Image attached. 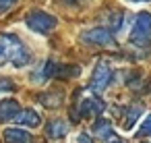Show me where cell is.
<instances>
[{"mask_svg": "<svg viewBox=\"0 0 151 143\" xmlns=\"http://www.w3.org/2000/svg\"><path fill=\"white\" fill-rule=\"evenodd\" d=\"M33 56L29 52V48L11 33L0 35V69L4 66H13V69H25L27 64H31Z\"/></svg>", "mask_w": 151, "mask_h": 143, "instance_id": "1", "label": "cell"}, {"mask_svg": "<svg viewBox=\"0 0 151 143\" xmlns=\"http://www.w3.org/2000/svg\"><path fill=\"white\" fill-rule=\"evenodd\" d=\"M128 42L134 48H149L151 46V15L149 13H139L128 31Z\"/></svg>", "mask_w": 151, "mask_h": 143, "instance_id": "2", "label": "cell"}, {"mask_svg": "<svg viewBox=\"0 0 151 143\" xmlns=\"http://www.w3.org/2000/svg\"><path fill=\"white\" fill-rule=\"evenodd\" d=\"M114 118H116V124L122 129V131H132L139 122V118L143 116V106L141 104H126V106H118L114 108Z\"/></svg>", "mask_w": 151, "mask_h": 143, "instance_id": "3", "label": "cell"}, {"mask_svg": "<svg viewBox=\"0 0 151 143\" xmlns=\"http://www.w3.org/2000/svg\"><path fill=\"white\" fill-rule=\"evenodd\" d=\"M112 81H114V71H112V66H110L106 60H99V62L95 64L93 73H91L89 89L99 95V93H104V91L112 85Z\"/></svg>", "mask_w": 151, "mask_h": 143, "instance_id": "4", "label": "cell"}, {"mask_svg": "<svg viewBox=\"0 0 151 143\" xmlns=\"http://www.w3.org/2000/svg\"><path fill=\"white\" fill-rule=\"evenodd\" d=\"M56 23H58L56 17L50 15V13H44V11H35V13H31L25 19L27 29L33 31V33H37V35H48L50 31H54Z\"/></svg>", "mask_w": 151, "mask_h": 143, "instance_id": "5", "label": "cell"}, {"mask_svg": "<svg viewBox=\"0 0 151 143\" xmlns=\"http://www.w3.org/2000/svg\"><path fill=\"white\" fill-rule=\"evenodd\" d=\"M81 42H85L89 46H112L114 44V35L106 27H91V29L81 33Z\"/></svg>", "mask_w": 151, "mask_h": 143, "instance_id": "6", "label": "cell"}, {"mask_svg": "<svg viewBox=\"0 0 151 143\" xmlns=\"http://www.w3.org/2000/svg\"><path fill=\"white\" fill-rule=\"evenodd\" d=\"M106 110V102L95 93V95H89L85 93L81 100H79V114L81 116H91V114H101Z\"/></svg>", "mask_w": 151, "mask_h": 143, "instance_id": "7", "label": "cell"}, {"mask_svg": "<svg viewBox=\"0 0 151 143\" xmlns=\"http://www.w3.org/2000/svg\"><path fill=\"white\" fill-rule=\"evenodd\" d=\"M58 75V66H56V62L54 60H46V62H42L33 73H31V83H37V85H42V83H48L52 77H56Z\"/></svg>", "mask_w": 151, "mask_h": 143, "instance_id": "8", "label": "cell"}, {"mask_svg": "<svg viewBox=\"0 0 151 143\" xmlns=\"http://www.w3.org/2000/svg\"><path fill=\"white\" fill-rule=\"evenodd\" d=\"M2 139H4V143H35V139H33V135H31L29 131H25V129H17V126H9V129H4Z\"/></svg>", "mask_w": 151, "mask_h": 143, "instance_id": "9", "label": "cell"}, {"mask_svg": "<svg viewBox=\"0 0 151 143\" xmlns=\"http://www.w3.org/2000/svg\"><path fill=\"white\" fill-rule=\"evenodd\" d=\"M68 131H70V124L64 118H54L46 124V135L50 139H62V137L68 135Z\"/></svg>", "mask_w": 151, "mask_h": 143, "instance_id": "10", "label": "cell"}, {"mask_svg": "<svg viewBox=\"0 0 151 143\" xmlns=\"http://www.w3.org/2000/svg\"><path fill=\"white\" fill-rule=\"evenodd\" d=\"M19 114H21V106L15 100H2L0 102V122L17 120Z\"/></svg>", "mask_w": 151, "mask_h": 143, "instance_id": "11", "label": "cell"}, {"mask_svg": "<svg viewBox=\"0 0 151 143\" xmlns=\"http://www.w3.org/2000/svg\"><path fill=\"white\" fill-rule=\"evenodd\" d=\"M17 122H19L21 126L37 129V126L42 124V116H40V112H35L33 108H25V110H21V114L17 116Z\"/></svg>", "mask_w": 151, "mask_h": 143, "instance_id": "12", "label": "cell"}, {"mask_svg": "<svg viewBox=\"0 0 151 143\" xmlns=\"http://www.w3.org/2000/svg\"><path fill=\"white\" fill-rule=\"evenodd\" d=\"M91 129H93V135L97 139H112L114 137V124L108 118H97Z\"/></svg>", "mask_w": 151, "mask_h": 143, "instance_id": "13", "label": "cell"}, {"mask_svg": "<svg viewBox=\"0 0 151 143\" xmlns=\"http://www.w3.org/2000/svg\"><path fill=\"white\" fill-rule=\"evenodd\" d=\"M137 137H151V114H147V116L143 118V122L139 124Z\"/></svg>", "mask_w": 151, "mask_h": 143, "instance_id": "14", "label": "cell"}, {"mask_svg": "<svg viewBox=\"0 0 151 143\" xmlns=\"http://www.w3.org/2000/svg\"><path fill=\"white\" fill-rule=\"evenodd\" d=\"M42 104H44V106H50V108H56V106L62 104V95H60V93H56V98H46V95H42Z\"/></svg>", "mask_w": 151, "mask_h": 143, "instance_id": "15", "label": "cell"}, {"mask_svg": "<svg viewBox=\"0 0 151 143\" xmlns=\"http://www.w3.org/2000/svg\"><path fill=\"white\" fill-rule=\"evenodd\" d=\"M15 89V85L9 81V79H0V95H6Z\"/></svg>", "mask_w": 151, "mask_h": 143, "instance_id": "16", "label": "cell"}, {"mask_svg": "<svg viewBox=\"0 0 151 143\" xmlns=\"http://www.w3.org/2000/svg\"><path fill=\"white\" fill-rule=\"evenodd\" d=\"M75 143H93V139H91V135L89 133H77V137H75Z\"/></svg>", "mask_w": 151, "mask_h": 143, "instance_id": "17", "label": "cell"}, {"mask_svg": "<svg viewBox=\"0 0 151 143\" xmlns=\"http://www.w3.org/2000/svg\"><path fill=\"white\" fill-rule=\"evenodd\" d=\"M13 4H15V0H0V13L9 11V9H11Z\"/></svg>", "mask_w": 151, "mask_h": 143, "instance_id": "18", "label": "cell"}, {"mask_svg": "<svg viewBox=\"0 0 151 143\" xmlns=\"http://www.w3.org/2000/svg\"><path fill=\"white\" fill-rule=\"evenodd\" d=\"M128 2H147V0H128Z\"/></svg>", "mask_w": 151, "mask_h": 143, "instance_id": "19", "label": "cell"}, {"mask_svg": "<svg viewBox=\"0 0 151 143\" xmlns=\"http://www.w3.org/2000/svg\"><path fill=\"white\" fill-rule=\"evenodd\" d=\"M108 143H122V141H118V139H116V141H114V139H112V141H108Z\"/></svg>", "mask_w": 151, "mask_h": 143, "instance_id": "20", "label": "cell"}]
</instances>
